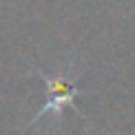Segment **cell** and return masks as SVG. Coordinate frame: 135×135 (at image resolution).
Listing matches in <instances>:
<instances>
[{"label": "cell", "instance_id": "6da1fadb", "mask_svg": "<svg viewBox=\"0 0 135 135\" xmlns=\"http://www.w3.org/2000/svg\"><path fill=\"white\" fill-rule=\"evenodd\" d=\"M44 78V82H47V86H49V91H51V102H49L47 106H44L42 111H60L64 104H73V98H75V89L69 86L62 78L60 80H51V78H47V75H42Z\"/></svg>", "mask_w": 135, "mask_h": 135}]
</instances>
